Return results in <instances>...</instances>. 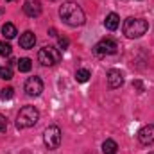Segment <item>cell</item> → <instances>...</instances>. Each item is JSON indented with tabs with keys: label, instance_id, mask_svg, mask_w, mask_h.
<instances>
[{
	"label": "cell",
	"instance_id": "cell-1",
	"mask_svg": "<svg viewBox=\"0 0 154 154\" xmlns=\"http://www.w3.org/2000/svg\"><path fill=\"white\" fill-rule=\"evenodd\" d=\"M59 16L70 27H79V25L84 23V11L75 2H65L59 9Z\"/></svg>",
	"mask_w": 154,
	"mask_h": 154
},
{
	"label": "cell",
	"instance_id": "cell-2",
	"mask_svg": "<svg viewBox=\"0 0 154 154\" xmlns=\"http://www.w3.org/2000/svg\"><path fill=\"white\" fill-rule=\"evenodd\" d=\"M149 29V23L142 18H127L124 22V34L127 38L134 39V38H142Z\"/></svg>",
	"mask_w": 154,
	"mask_h": 154
},
{
	"label": "cell",
	"instance_id": "cell-3",
	"mask_svg": "<svg viewBox=\"0 0 154 154\" xmlns=\"http://www.w3.org/2000/svg\"><path fill=\"white\" fill-rule=\"evenodd\" d=\"M39 120V113L34 106H23L16 116V127L18 129H29L36 125Z\"/></svg>",
	"mask_w": 154,
	"mask_h": 154
},
{
	"label": "cell",
	"instance_id": "cell-4",
	"mask_svg": "<svg viewBox=\"0 0 154 154\" xmlns=\"http://www.w3.org/2000/svg\"><path fill=\"white\" fill-rule=\"evenodd\" d=\"M61 59V52L56 47H43L38 52V61L43 66H52L56 63H59Z\"/></svg>",
	"mask_w": 154,
	"mask_h": 154
},
{
	"label": "cell",
	"instance_id": "cell-5",
	"mask_svg": "<svg viewBox=\"0 0 154 154\" xmlns=\"http://www.w3.org/2000/svg\"><path fill=\"white\" fill-rule=\"evenodd\" d=\"M43 142H45L47 149H50V151L57 149V147L61 145V129H59L57 125L47 127L45 133H43Z\"/></svg>",
	"mask_w": 154,
	"mask_h": 154
},
{
	"label": "cell",
	"instance_id": "cell-6",
	"mask_svg": "<svg viewBox=\"0 0 154 154\" xmlns=\"http://www.w3.org/2000/svg\"><path fill=\"white\" fill-rule=\"evenodd\" d=\"M116 48H118V45L113 39L104 38L95 45V54L97 56H111V54H116Z\"/></svg>",
	"mask_w": 154,
	"mask_h": 154
},
{
	"label": "cell",
	"instance_id": "cell-7",
	"mask_svg": "<svg viewBox=\"0 0 154 154\" xmlns=\"http://www.w3.org/2000/svg\"><path fill=\"white\" fill-rule=\"evenodd\" d=\"M25 91L31 97H38L39 93L43 91V81L39 77H29L25 81Z\"/></svg>",
	"mask_w": 154,
	"mask_h": 154
},
{
	"label": "cell",
	"instance_id": "cell-8",
	"mask_svg": "<svg viewBox=\"0 0 154 154\" xmlns=\"http://www.w3.org/2000/svg\"><path fill=\"white\" fill-rule=\"evenodd\" d=\"M23 13L31 18H36L41 14V2L39 0H25L23 2Z\"/></svg>",
	"mask_w": 154,
	"mask_h": 154
},
{
	"label": "cell",
	"instance_id": "cell-9",
	"mask_svg": "<svg viewBox=\"0 0 154 154\" xmlns=\"http://www.w3.org/2000/svg\"><path fill=\"white\" fill-rule=\"evenodd\" d=\"M138 140H140V143H143V145L154 143V124H149V125H145V127L140 129Z\"/></svg>",
	"mask_w": 154,
	"mask_h": 154
},
{
	"label": "cell",
	"instance_id": "cell-10",
	"mask_svg": "<svg viewBox=\"0 0 154 154\" xmlns=\"http://www.w3.org/2000/svg\"><path fill=\"white\" fill-rule=\"evenodd\" d=\"M108 84H109V88H120L122 84H124V75H122V72L120 70H109L108 72Z\"/></svg>",
	"mask_w": 154,
	"mask_h": 154
},
{
	"label": "cell",
	"instance_id": "cell-11",
	"mask_svg": "<svg viewBox=\"0 0 154 154\" xmlns=\"http://www.w3.org/2000/svg\"><path fill=\"white\" fill-rule=\"evenodd\" d=\"M34 43H36V36H34V32H31V31H25V32L20 36V47H22V48H32Z\"/></svg>",
	"mask_w": 154,
	"mask_h": 154
},
{
	"label": "cell",
	"instance_id": "cell-12",
	"mask_svg": "<svg viewBox=\"0 0 154 154\" xmlns=\"http://www.w3.org/2000/svg\"><path fill=\"white\" fill-rule=\"evenodd\" d=\"M104 25H106L108 31H115L116 27L120 25V18H118V14H116V13H109V14L106 16V20H104Z\"/></svg>",
	"mask_w": 154,
	"mask_h": 154
},
{
	"label": "cell",
	"instance_id": "cell-13",
	"mask_svg": "<svg viewBox=\"0 0 154 154\" xmlns=\"http://www.w3.org/2000/svg\"><path fill=\"white\" fill-rule=\"evenodd\" d=\"M2 34L7 39H13L18 32H16V27H14L13 23H4V25H2Z\"/></svg>",
	"mask_w": 154,
	"mask_h": 154
},
{
	"label": "cell",
	"instance_id": "cell-14",
	"mask_svg": "<svg viewBox=\"0 0 154 154\" xmlns=\"http://www.w3.org/2000/svg\"><path fill=\"white\" fill-rule=\"evenodd\" d=\"M116 149H118V145H116L115 140H106L102 143V152L104 154H116Z\"/></svg>",
	"mask_w": 154,
	"mask_h": 154
},
{
	"label": "cell",
	"instance_id": "cell-15",
	"mask_svg": "<svg viewBox=\"0 0 154 154\" xmlns=\"http://www.w3.org/2000/svg\"><path fill=\"white\" fill-rule=\"evenodd\" d=\"M32 68V61L29 59V57H22L20 61H18V70L20 72H29Z\"/></svg>",
	"mask_w": 154,
	"mask_h": 154
},
{
	"label": "cell",
	"instance_id": "cell-16",
	"mask_svg": "<svg viewBox=\"0 0 154 154\" xmlns=\"http://www.w3.org/2000/svg\"><path fill=\"white\" fill-rule=\"evenodd\" d=\"M90 77H91L90 70H84V68H81V70H77V72H75V81H77V82H86Z\"/></svg>",
	"mask_w": 154,
	"mask_h": 154
},
{
	"label": "cell",
	"instance_id": "cell-17",
	"mask_svg": "<svg viewBox=\"0 0 154 154\" xmlns=\"http://www.w3.org/2000/svg\"><path fill=\"white\" fill-rule=\"evenodd\" d=\"M11 54H13V47H11L7 41H0V56L9 57Z\"/></svg>",
	"mask_w": 154,
	"mask_h": 154
},
{
	"label": "cell",
	"instance_id": "cell-18",
	"mask_svg": "<svg viewBox=\"0 0 154 154\" xmlns=\"http://www.w3.org/2000/svg\"><path fill=\"white\" fill-rule=\"evenodd\" d=\"M0 79H4V81H11V79H13V70H11V66H2V68H0Z\"/></svg>",
	"mask_w": 154,
	"mask_h": 154
},
{
	"label": "cell",
	"instance_id": "cell-19",
	"mask_svg": "<svg viewBox=\"0 0 154 154\" xmlns=\"http://www.w3.org/2000/svg\"><path fill=\"white\" fill-rule=\"evenodd\" d=\"M13 95H14V90H13L11 86L4 88V90L0 91V97H2V100H9V99H13Z\"/></svg>",
	"mask_w": 154,
	"mask_h": 154
},
{
	"label": "cell",
	"instance_id": "cell-20",
	"mask_svg": "<svg viewBox=\"0 0 154 154\" xmlns=\"http://www.w3.org/2000/svg\"><path fill=\"white\" fill-rule=\"evenodd\" d=\"M68 45H70L68 38H65V36H61V38H59V48H61V50H66V48H68Z\"/></svg>",
	"mask_w": 154,
	"mask_h": 154
},
{
	"label": "cell",
	"instance_id": "cell-21",
	"mask_svg": "<svg viewBox=\"0 0 154 154\" xmlns=\"http://www.w3.org/2000/svg\"><path fill=\"white\" fill-rule=\"evenodd\" d=\"M5 129H7V118L0 115V133H5Z\"/></svg>",
	"mask_w": 154,
	"mask_h": 154
},
{
	"label": "cell",
	"instance_id": "cell-22",
	"mask_svg": "<svg viewBox=\"0 0 154 154\" xmlns=\"http://www.w3.org/2000/svg\"><path fill=\"white\" fill-rule=\"evenodd\" d=\"M133 86H134L138 91H142V90H143V86H142V82H140V81H134V82H133Z\"/></svg>",
	"mask_w": 154,
	"mask_h": 154
},
{
	"label": "cell",
	"instance_id": "cell-23",
	"mask_svg": "<svg viewBox=\"0 0 154 154\" xmlns=\"http://www.w3.org/2000/svg\"><path fill=\"white\" fill-rule=\"evenodd\" d=\"M48 36H57V34H56V29H50V31H48Z\"/></svg>",
	"mask_w": 154,
	"mask_h": 154
},
{
	"label": "cell",
	"instance_id": "cell-24",
	"mask_svg": "<svg viewBox=\"0 0 154 154\" xmlns=\"http://www.w3.org/2000/svg\"><path fill=\"white\" fill-rule=\"evenodd\" d=\"M7 2H11V0H7Z\"/></svg>",
	"mask_w": 154,
	"mask_h": 154
},
{
	"label": "cell",
	"instance_id": "cell-25",
	"mask_svg": "<svg viewBox=\"0 0 154 154\" xmlns=\"http://www.w3.org/2000/svg\"><path fill=\"white\" fill-rule=\"evenodd\" d=\"M151 154H154V152H151Z\"/></svg>",
	"mask_w": 154,
	"mask_h": 154
}]
</instances>
